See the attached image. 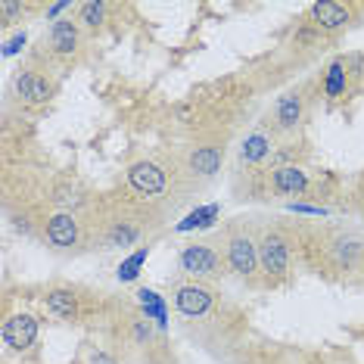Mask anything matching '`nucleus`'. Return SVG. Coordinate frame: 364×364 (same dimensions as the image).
Masks as SVG:
<instances>
[{
    "label": "nucleus",
    "mask_w": 364,
    "mask_h": 364,
    "mask_svg": "<svg viewBox=\"0 0 364 364\" xmlns=\"http://www.w3.org/2000/svg\"><path fill=\"white\" fill-rule=\"evenodd\" d=\"M324 255L336 274H352L364 264V234L358 230H333L324 240Z\"/></svg>",
    "instance_id": "nucleus-4"
},
{
    "label": "nucleus",
    "mask_w": 364,
    "mask_h": 364,
    "mask_svg": "<svg viewBox=\"0 0 364 364\" xmlns=\"http://www.w3.org/2000/svg\"><path fill=\"white\" fill-rule=\"evenodd\" d=\"M346 69H349V78L352 81H364V53L346 56Z\"/></svg>",
    "instance_id": "nucleus-23"
},
{
    "label": "nucleus",
    "mask_w": 364,
    "mask_h": 364,
    "mask_svg": "<svg viewBox=\"0 0 364 364\" xmlns=\"http://www.w3.org/2000/svg\"><path fill=\"white\" fill-rule=\"evenodd\" d=\"M16 94H19V100L26 106H47L56 94V85L44 75V72L22 69L19 75H16Z\"/></svg>",
    "instance_id": "nucleus-9"
},
{
    "label": "nucleus",
    "mask_w": 364,
    "mask_h": 364,
    "mask_svg": "<svg viewBox=\"0 0 364 364\" xmlns=\"http://www.w3.org/2000/svg\"><path fill=\"white\" fill-rule=\"evenodd\" d=\"M44 240L53 246V250H72V246H78V240H81V225H78V218L72 212H56L47 218V225H44Z\"/></svg>",
    "instance_id": "nucleus-11"
},
{
    "label": "nucleus",
    "mask_w": 364,
    "mask_h": 364,
    "mask_svg": "<svg viewBox=\"0 0 364 364\" xmlns=\"http://www.w3.org/2000/svg\"><path fill=\"white\" fill-rule=\"evenodd\" d=\"M128 187L137 196H162L168 190V175H165L162 165H156L150 159H137L128 165Z\"/></svg>",
    "instance_id": "nucleus-6"
},
{
    "label": "nucleus",
    "mask_w": 364,
    "mask_h": 364,
    "mask_svg": "<svg viewBox=\"0 0 364 364\" xmlns=\"http://www.w3.org/2000/svg\"><path fill=\"white\" fill-rule=\"evenodd\" d=\"M137 305H140V314L144 318H150V321H156L159 327H165V302L159 299V296L153 293V289H137Z\"/></svg>",
    "instance_id": "nucleus-18"
},
{
    "label": "nucleus",
    "mask_w": 364,
    "mask_h": 364,
    "mask_svg": "<svg viewBox=\"0 0 364 364\" xmlns=\"http://www.w3.org/2000/svg\"><path fill=\"white\" fill-rule=\"evenodd\" d=\"M22 47H26V35H16V38H10V44L4 47V56H13V53H19Z\"/></svg>",
    "instance_id": "nucleus-24"
},
{
    "label": "nucleus",
    "mask_w": 364,
    "mask_h": 364,
    "mask_svg": "<svg viewBox=\"0 0 364 364\" xmlns=\"http://www.w3.org/2000/svg\"><path fill=\"white\" fill-rule=\"evenodd\" d=\"M305 119V94L302 90H287L284 97H277L274 112H271V131L277 134H293Z\"/></svg>",
    "instance_id": "nucleus-7"
},
{
    "label": "nucleus",
    "mask_w": 364,
    "mask_h": 364,
    "mask_svg": "<svg viewBox=\"0 0 364 364\" xmlns=\"http://www.w3.org/2000/svg\"><path fill=\"white\" fill-rule=\"evenodd\" d=\"M221 162H225V150H221V146H212V144L193 146V150L187 153V168L200 178H215L221 171Z\"/></svg>",
    "instance_id": "nucleus-14"
},
{
    "label": "nucleus",
    "mask_w": 364,
    "mask_h": 364,
    "mask_svg": "<svg viewBox=\"0 0 364 364\" xmlns=\"http://www.w3.org/2000/svg\"><path fill=\"white\" fill-rule=\"evenodd\" d=\"M309 171L302 165H277L268 175V190L274 196H302L309 193Z\"/></svg>",
    "instance_id": "nucleus-12"
},
{
    "label": "nucleus",
    "mask_w": 364,
    "mask_h": 364,
    "mask_svg": "<svg viewBox=\"0 0 364 364\" xmlns=\"http://www.w3.org/2000/svg\"><path fill=\"white\" fill-rule=\"evenodd\" d=\"M38 339V321L31 318V314H10V318L4 321V343L10 346L13 352H26L35 346Z\"/></svg>",
    "instance_id": "nucleus-13"
},
{
    "label": "nucleus",
    "mask_w": 364,
    "mask_h": 364,
    "mask_svg": "<svg viewBox=\"0 0 364 364\" xmlns=\"http://www.w3.org/2000/svg\"><path fill=\"white\" fill-rule=\"evenodd\" d=\"M225 246V268L230 277L243 280V284H255L262 274L259 264V240H255L243 225H234L221 240Z\"/></svg>",
    "instance_id": "nucleus-2"
},
{
    "label": "nucleus",
    "mask_w": 364,
    "mask_h": 364,
    "mask_svg": "<svg viewBox=\"0 0 364 364\" xmlns=\"http://www.w3.org/2000/svg\"><path fill=\"white\" fill-rule=\"evenodd\" d=\"M78 299L81 296L72 287H53V289H47V296H44V309L63 321H75L78 311H81Z\"/></svg>",
    "instance_id": "nucleus-15"
},
{
    "label": "nucleus",
    "mask_w": 364,
    "mask_h": 364,
    "mask_svg": "<svg viewBox=\"0 0 364 364\" xmlns=\"http://www.w3.org/2000/svg\"><path fill=\"white\" fill-rule=\"evenodd\" d=\"M215 305H218V296L209 284H196V280H184V284L175 287V309L181 318L187 321H205L215 314Z\"/></svg>",
    "instance_id": "nucleus-5"
},
{
    "label": "nucleus",
    "mask_w": 364,
    "mask_h": 364,
    "mask_svg": "<svg viewBox=\"0 0 364 364\" xmlns=\"http://www.w3.org/2000/svg\"><path fill=\"white\" fill-rule=\"evenodd\" d=\"M106 13H109V6L106 4H97V0H90V4H81L78 6V26H85L90 31H97L106 22Z\"/></svg>",
    "instance_id": "nucleus-19"
},
{
    "label": "nucleus",
    "mask_w": 364,
    "mask_h": 364,
    "mask_svg": "<svg viewBox=\"0 0 364 364\" xmlns=\"http://www.w3.org/2000/svg\"><path fill=\"white\" fill-rule=\"evenodd\" d=\"M44 47L47 53L56 56V60H72L81 47V31H78V22L72 19H56L53 28L47 31L44 38Z\"/></svg>",
    "instance_id": "nucleus-10"
},
{
    "label": "nucleus",
    "mask_w": 364,
    "mask_h": 364,
    "mask_svg": "<svg viewBox=\"0 0 364 364\" xmlns=\"http://www.w3.org/2000/svg\"><path fill=\"white\" fill-rule=\"evenodd\" d=\"M215 215H218V205H205V209H200V212H193L190 215V218L184 221V225H181V230H190V228H203V225H209V221L215 218Z\"/></svg>",
    "instance_id": "nucleus-21"
},
{
    "label": "nucleus",
    "mask_w": 364,
    "mask_h": 364,
    "mask_svg": "<svg viewBox=\"0 0 364 364\" xmlns=\"http://www.w3.org/2000/svg\"><path fill=\"white\" fill-rule=\"evenodd\" d=\"M349 85H352V78H349V69H346V56H339L324 72V97L327 100H339L349 90Z\"/></svg>",
    "instance_id": "nucleus-16"
},
{
    "label": "nucleus",
    "mask_w": 364,
    "mask_h": 364,
    "mask_svg": "<svg viewBox=\"0 0 364 364\" xmlns=\"http://www.w3.org/2000/svg\"><path fill=\"white\" fill-rule=\"evenodd\" d=\"M259 264H262V280L268 287L287 284L293 274V240L284 228L268 225L259 230Z\"/></svg>",
    "instance_id": "nucleus-1"
},
{
    "label": "nucleus",
    "mask_w": 364,
    "mask_h": 364,
    "mask_svg": "<svg viewBox=\"0 0 364 364\" xmlns=\"http://www.w3.org/2000/svg\"><path fill=\"white\" fill-rule=\"evenodd\" d=\"M178 264L196 284H215V280H221L228 274L225 255L215 250V243H209V240H193V243H187L178 255Z\"/></svg>",
    "instance_id": "nucleus-3"
},
{
    "label": "nucleus",
    "mask_w": 364,
    "mask_h": 364,
    "mask_svg": "<svg viewBox=\"0 0 364 364\" xmlns=\"http://www.w3.org/2000/svg\"><path fill=\"white\" fill-rule=\"evenodd\" d=\"M352 19H355V6L352 4H333V0H324V4H311L309 6V22L314 28L324 31V35L343 31L346 26H352Z\"/></svg>",
    "instance_id": "nucleus-8"
},
{
    "label": "nucleus",
    "mask_w": 364,
    "mask_h": 364,
    "mask_svg": "<svg viewBox=\"0 0 364 364\" xmlns=\"http://www.w3.org/2000/svg\"><path fill=\"white\" fill-rule=\"evenodd\" d=\"M271 137L264 134V131H252L250 137L240 144V162H246V165H259L264 162L271 156Z\"/></svg>",
    "instance_id": "nucleus-17"
},
{
    "label": "nucleus",
    "mask_w": 364,
    "mask_h": 364,
    "mask_svg": "<svg viewBox=\"0 0 364 364\" xmlns=\"http://www.w3.org/2000/svg\"><path fill=\"white\" fill-rule=\"evenodd\" d=\"M26 10H28L26 4H16V0H4V4H0V13H4V28L16 26V19H19V16L26 13Z\"/></svg>",
    "instance_id": "nucleus-22"
},
{
    "label": "nucleus",
    "mask_w": 364,
    "mask_h": 364,
    "mask_svg": "<svg viewBox=\"0 0 364 364\" xmlns=\"http://www.w3.org/2000/svg\"><path fill=\"white\" fill-rule=\"evenodd\" d=\"M146 255H150V246H140V250H137L134 255H128V259L119 264V271H115V277H119L122 284H128V280H134V277L140 274V268H144Z\"/></svg>",
    "instance_id": "nucleus-20"
},
{
    "label": "nucleus",
    "mask_w": 364,
    "mask_h": 364,
    "mask_svg": "<svg viewBox=\"0 0 364 364\" xmlns=\"http://www.w3.org/2000/svg\"><path fill=\"white\" fill-rule=\"evenodd\" d=\"M358 284L364 287V264H361V271H358Z\"/></svg>",
    "instance_id": "nucleus-25"
}]
</instances>
